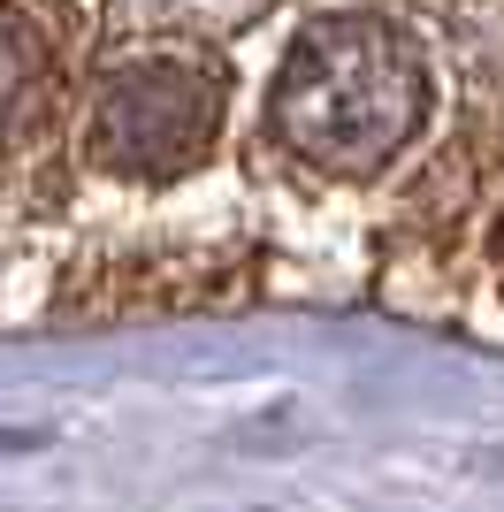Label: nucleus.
Returning <instances> with one entry per match:
<instances>
[{
	"instance_id": "f257e3e1",
	"label": "nucleus",
	"mask_w": 504,
	"mask_h": 512,
	"mask_svg": "<svg viewBox=\"0 0 504 512\" xmlns=\"http://www.w3.org/2000/svg\"><path fill=\"white\" fill-rule=\"evenodd\" d=\"M428 115V69L390 16H321L268 92L275 138L329 176H375Z\"/></svg>"
},
{
	"instance_id": "f03ea898",
	"label": "nucleus",
	"mask_w": 504,
	"mask_h": 512,
	"mask_svg": "<svg viewBox=\"0 0 504 512\" xmlns=\"http://www.w3.org/2000/svg\"><path fill=\"white\" fill-rule=\"evenodd\" d=\"M222 130V69L207 54H146L107 69L84 146L115 176H184Z\"/></svg>"
},
{
	"instance_id": "7ed1b4c3",
	"label": "nucleus",
	"mask_w": 504,
	"mask_h": 512,
	"mask_svg": "<svg viewBox=\"0 0 504 512\" xmlns=\"http://www.w3.org/2000/svg\"><path fill=\"white\" fill-rule=\"evenodd\" d=\"M62 0H0V138L39 130L62 100Z\"/></svg>"
}]
</instances>
